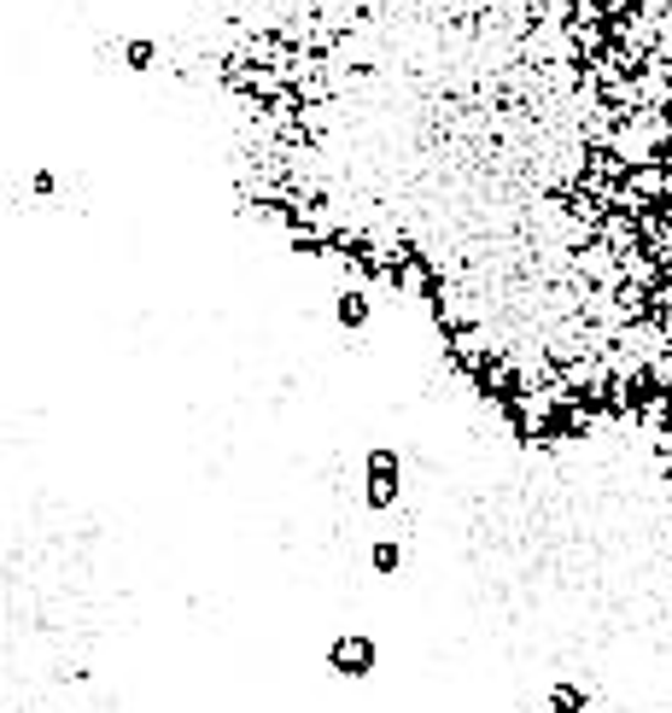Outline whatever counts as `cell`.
<instances>
[{
  "instance_id": "6da1fadb",
  "label": "cell",
  "mask_w": 672,
  "mask_h": 713,
  "mask_svg": "<svg viewBox=\"0 0 672 713\" xmlns=\"http://www.w3.org/2000/svg\"><path fill=\"white\" fill-rule=\"evenodd\" d=\"M363 474H368V503H375V509H386V503H398V474H404L398 450H368Z\"/></svg>"
},
{
  "instance_id": "7a4b0ae2",
  "label": "cell",
  "mask_w": 672,
  "mask_h": 713,
  "mask_svg": "<svg viewBox=\"0 0 672 713\" xmlns=\"http://www.w3.org/2000/svg\"><path fill=\"white\" fill-rule=\"evenodd\" d=\"M375 661H381L375 637H340V644L328 649V667H333V672H351V679H363Z\"/></svg>"
},
{
  "instance_id": "3957f363",
  "label": "cell",
  "mask_w": 672,
  "mask_h": 713,
  "mask_svg": "<svg viewBox=\"0 0 672 713\" xmlns=\"http://www.w3.org/2000/svg\"><path fill=\"white\" fill-rule=\"evenodd\" d=\"M368 316H375V305H368V293L351 287V293L333 298V322H340V328H368Z\"/></svg>"
},
{
  "instance_id": "277c9868",
  "label": "cell",
  "mask_w": 672,
  "mask_h": 713,
  "mask_svg": "<svg viewBox=\"0 0 672 713\" xmlns=\"http://www.w3.org/2000/svg\"><path fill=\"white\" fill-rule=\"evenodd\" d=\"M585 702L591 696H585V690H573V684H555L550 690V713H585Z\"/></svg>"
},
{
  "instance_id": "5b68a950",
  "label": "cell",
  "mask_w": 672,
  "mask_h": 713,
  "mask_svg": "<svg viewBox=\"0 0 672 713\" xmlns=\"http://www.w3.org/2000/svg\"><path fill=\"white\" fill-rule=\"evenodd\" d=\"M368 568H375V573H398L404 550H398V544H375V550H368Z\"/></svg>"
},
{
  "instance_id": "8992f818",
  "label": "cell",
  "mask_w": 672,
  "mask_h": 713,
  "mask_svg": "<svg viewBox=\"0 0 672 713\" xmlns=\"http://www.w3.org/2000/svg\"><path fill=\"white\" fill-rule=\"evenodd\" d=\"M153 59H158L153 42H141V35H135V42H123V65H129V70H146Z\"/></svg>"
}]
</instances>
